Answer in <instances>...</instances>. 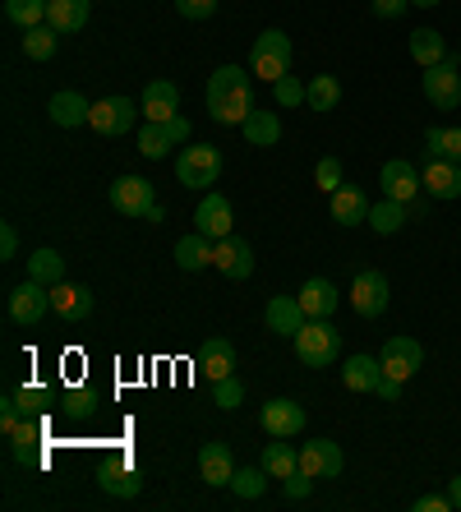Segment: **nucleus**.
Segmentation results:
<instances>
[{"label":"nucleus","mask_w":461,"mask_h":512,"mask_svg":"<svg viewBox=\"0 0 461 512\" xmlns=\"http://www.w3.org/2000/svg\"><path fill=\"white\" fill-rule=\"evenodd\" d=\"M254 111L259 107H254V93H249V70H240V65L213 70V79H208V116L217 125H245Z\"/></svg>","instance_id":"nucleus-1"},{"label":"nucleus","mask_w":461,"mask_h":512,"mask_svg":"<svg viewBox=\"0 0 461 512\" xmlns=\"http://www.w3.org/2000/svg\"><path fill=\"white\" fill-rule=\"evenodd\" d=\"M291 342H296L300 365H309V370H328V365H337V356H342V333H337L328 319H309Z\"/></svg>","instance_id":"nucleus-2"},{"label":"nucleus","mask_w":461,"mask_h":512,"mask_svg":"<svg viewBox=\"0 0 461 512\" xmlns=\"http://www.w3.org/2000/svg\"><path fill=\"white\" fill-rule=\"evenodd\" d=\"M249 65H254V74L268 79V84L286 79V74H291V37H286L282 28L259 33V42H254V51H249Z\"/></svg>","instance_id":"nucleus-3"},{"label":"nucleus","mask_w":461,"mask_h":512,"mask_svg":"<svg viewBox=\"0 0 461 512\" xmlns=\"http://www.w3.org/2000/svg\"><path fill=\"white\" fill-rule=\"evenodd\" d=\"M176 176H180V185H190V190H208V185H217V176H222V153H217L213 143H194V148H185V153L176 157Z\"/></svg>","instance_id":"nucleus-4"},{"label":"nucleus","mask_w":461,"mask_h":512,"mask_svg":"<svg viewBox=\"0 0 461 512\" xmlns=\"http://www.w3.org/2000/svg\"><path fill=\"white\" fill-rule=\"evenodd\" d=\"M388 300H392V286H388V277H383L379 268L355 273V282H351V310L360 314V319H379V314L388 310Z\"/></svg>","instance_id":"nucleus-5"},{"label":"nucleus","mask_w":461,"mask_h":512,"mask_svg":"<svg viewBox=\"0 0 461 512\" xmlns=\"http://www.w3.org/2000/svg\"><path fill=\"white\" fill-rule=\"evenodd\" d=\"M420 84H425V97L438 111H457L461 107V65L452 56L438 60V65H429Z\"/></svg>","instance_id":"nucleus-6"},{"label":"nucleus","mask_w":461,"mask_h":512,"mask_svg":"<svg viewBox=\"0 0 461 512\" xmlns=\"http://www.w3.org/2000/svg\"><path fill=\"white\" fill-rule=\"evenodd\" d=\"M379 360H383V374H388V379L406 383L420 365H425V346L415 342V337H388L383 351H379Z\"/></svg>","instance_id":"nucleus-7"},{"label":"nucleus","mask_w":461,"mask_h":512,"mask_svg":"<svg viewBox=\"0 0 461 512\" xmlns=\"http://www.w3.org/2000/svg\"><path fill=\"white\" fill-rule=\"evenodd\" d=\"M111 208L116 213H125V217H148L157 208V199H153V180H143V176H120L116 185H111Z\"/></svg>","instance_id":"nucleus-8"},{"label":"nucleus","mask_w":461,"mask_h":512,"mask_svg":"<svg viewBox=\"0 0 461 512\" xmlns=\"http://www.w3.org/2000/svg\"><path fill=\"white\" fill-rule=\"evenodd\" d=\"M342 466H346V457H342V448L332 439H309V443H300V471L305 476H314V480H337L342 476Z\"/></svg>","instance_id":"nucleus-9"},{"label":"nucleus","mask_w":461,"mask_h":512,"mask_svg":"<svg viewBox=\"0 0 461 512\" xmlns=\"http://www.w3.org/2000/svg\"><path fill=\"white\" fill-rule=\"evenodd\" d=\"M134 116H139V107H134L130 97H102V102H93V125L97 134H107V139H116V134H130L134 130Z\"/></svg>","instance_id":"nucleus-10"},{"label":"nucleus","mask_w":461,"mask_h":512,"mask_svg":"<svg viewBox=\"0 0 461 512\" xmlns=\"http://www.w3.org/2000/svg\"><path fill=\"white\" fill-rule=\"evenodd\" d=\"M213 268L231 282H245L254 273V250H249V240L240 236H226V240H213Z\"/></svg>","instance_id":"nucleus-11"},{"label":"nucleus","mask_w":461,"mask_h":512,"mask_svg":"<svg viewBox=\"0 0 461 512\" xmlns=\"http://www.w3.org/2000/svg\"><path fill=\"white\" fill-rule=\"evenodd\" d=\"M379 185H383V194H388V199H397V203H415V194L425 190L420 171H415L406 157H392V162H383Z\"/></svg>","instance_id":"nucleus-12"},{"label":"nucleus","mask_w":461,"mask_h":512,"mask_svg":"<svg viewBox=\"0 0 461 512\" xmlns=\"http://www.w3.org/2000/svg\"><path fill=\"white\" fill-rule=\"evenodd\" d=\"M51 310V286H42V282H33V277H28V282H19L10 291V319L14 323H37L42 319V314Z\"/></svg>","instance_id":"nucleus-13"},{"label":"nucleus","mask_w":461,"mask_h":512,"mask_svg":"<svg viewBox=\"0 0 461 512\" xmlns=\"http://www.w3.org/2000/svg\"><path fill=\"white\" fill-rule=\"evenodd\" d=\"M263 429L272 439H296L305 429V406L291 397H272V402H263Z\"/></svg>","instance_id":"nucleus-14"},{"label":"nucleus","mask_w":461,"mask_h":512,"mask_svg":"<svg viewBox=\"0 0 461 512\" xmlns=\"http://www.w3.org/2000/svg\"><path fill=\"white\" fill-rule=\"evenodd\" d=\"M194 231L208 240H226L231 236V203H226V194H203L199 208H194Z\"/></svg>","instance_id":"nucleus-15"},{"label":"nucleus","mask_w":461,"mask_h":512,"mask_svg":"<svg viewBox=\"0 0 461 512\" xmlns=\"http://www.w3.org/2000/svg\"><path fill=\"white\" fill-rule=\"evenodd\" d=\"M97 485L107 489L111 499H134V494L143 489V476H139V466H134L130 457H116V462L97 466Z\"/></svg>","instance_id":"nucleus-16"},{"label":"nucleus","mask_w":461,"mask_h":512,"mask_svg":"<svg viewBox=\"0 0 461 512\" xmlns=\"http://www.w3.org/2000/svg\"><path fill=\"white\" fill-rule=\"evenodd\" d=\"M263 323H268V333H277V337H296L309 323V314L300 310L296 296H272L268 310H263Z\"/></svg>","instance_id":"nucleus-17"},{"label":"nucleus","mask_w":461,"mask_h":512,"mask_svg":"<svg viewBox=\"0 0 461 512\" xmlns=\"http://www.w3.org/2000/svg\"><path fill=\"white\" fill-rule=\"evenodd\" d=\"M369 208H374V203L365 199L360 185H342V190H332V203H328V213H332L337 227H360V222H369Z\"/></svg>","instance_id":"nucleus-18"},{"label":"nucleus","mask_w":461,"mask_h":512,"mask_svg":"<svg viewBox=\"0 0 461 512\" xmlns=\"http://www.w3.org/2000/svg\"><path fill=\"white\" fill-rule=\"evenodd\" d=\"M300 310L309 314V319H332V310L342 305V291L328 282V277H309L305 286H300Z\"/></svg>","instance_id":"nucleus-19"},{"label":"nucleus","mask_w":461,"mask_h":512,"mask_svg":"<svg viewBox=\"0 0 461 512\" xmlns=\"http://www.w3.org/2000/svg\"><path fill=\"white\" fill-rule=\"evenodd\" d=\"M51 310L60 314V319H88L93 314V291L83 282H56L51 286Z\"/></svg>","instance_id":"nucleus-20"},{"label":"nucleus","mask_w":461,"mask_h":512,"mask_svg":"<svg viewBox=\"0 0 461 512\" xmlns=\"http://www.w3.org/2000/svg\"><path fill=\"white\" fill-rule=\"evenodd\" d=\"M420 180H425V194H434L443 203L461 194V167L448 162V157H429V167L420 171Z\"/></svg>","instance_id":"nucleus-21"},{"label":"nucleus","mask_w":461,"mask_h":512,"mask_svg":"<svg viewBox=\"0 0 461 512\" xmlns=\"http://www.w3.org/2000/svg\"><path fill=\"white\" fill-rule=\"evenodd\" d=\"M342 383L351 388V393H379V383H383V360L379 356H351L342 365Z\"/></svg>","instance_id":"nucleus-22"},{"label":"nucleus","mask_w":461,"mask_h":512,"mask_svg":"<svg viewBox=\"0 0 461 512\" xmlns=\"http://www.w3.org/2000/svg\"><path fill=\"white\" fill-rule=\"evenodd\" d=\"M199 370H203V379H208V383L231 379V374H236V346L226 342V337H213V342H203Z\"/></svg>","instance_id":"nucleus-23"},{"label":"nucleus","mask_w":461,"mask_h":512,"mask_svg":"<svg viewBox=\"0 0 461 512\" xmlns=\"http://www.w3.org/2000/svg\"><path fill=\"white\" fill-rule=\"evenodd\" d=\"M199 476L208 480L213 489L231 485V476H236V462H231V448H226V443H203V448H199Z\"/></svg>","instance_id":"nucleus-24"},{"label":"nucleus","mask_w":461,"mask_h":512,"mask_svg":"<svg viewBox=\"0 0 461 512\" xmlns=\"http://www.w3.org/2000/svg\"><path fill=\"white\" fill-rule=\"evenodd\" d=\"M10 453L19 466H42V416H28L10 434Z\"/></svg>","instance_id":"nucleus-25"},{"label":"nucleus","mask_w":461,"mask_h":512,"mask_svg":"<svg viewBox=\"0 0 461 512\" xmlns=\"http://www.w3.org/2000/svg\"><path fill=\"white\" fill-rule=\"evenodd\" d=\"M143 116L148 120H176L180 116V88L166 84V79H153L143 88Z\"/></svg>","instance_id":"nucleus-26"},{"label":"nucleus","mask_w":461,"mask_h":512,"mask_svg":"<svg viewBox=\"0 0 461 512\" xmlns=\"http://www.w3.org/2000/svg\"><path fill=\"white\" fill-rule=\"evenodd\" d=\"M93 14V0H47V24L56 28L60 37L65 33H79Z\"/></svg>","instance_id":"nucleus-27"},{"label":"nucleus","mask_w":461,"mask_h":512,"mask_svg":"<svg viewBox=\"0 0 461 512\" xmlns=\"http://www.w3.org/2000/svg\"><path fill=\"white\" fill-rule=\"evenodd\" d=\"M47 111H51V120H56L60 130H79V125H88V120H93V102H83V97L70 93V88L51 97Z\"/></svg>","instance_id":"nucleus-28"},{"label":"nucleus","mask_w":461,"mask_h":512,"mask_svg":"<svg viewBox=\"0 0 461 512\" xmlns=\"http://www.w3.org/2000/svg\"><path fill=\"white\" fill-rule=\"evenodd\" d=\"M240 130H245L249 148H272V143L282 139V120H277V111H254Z\"/></svg>","instance_id":"nucleus-29"},{"label":"nucleus","mask_w":461,"mask_h":512,"mask_svg":"<svg viewBox=\"0 0 461 512\" xmlns=\"http://www.w3.org/2000/svg\"><path fill=\"white\" fill-rule=\"evenodd\" d=\"M176 263L185 268V273H199V268H208V263H213V240L199 236V231H194V236H180L176 240Z\"/></svg>","instance_id":"nucleus-30"},{"label":"nucleus","mask_w":461,"mask_h":512,"mask_svg":"<svg viewBox=\"0 0 461 512\" xmlns=\"http://www.w3.org/2000/svg\"><path fill=\"white\" fill-rule=\"evenodd\" d=\"M259 466L268 471L272 480H286L291 471H300V453H296V448H291L286 439H272L268 448H263V462H259Z\"/></svg>","instance_id":"nucleus-31"},{"label":"nucleus","mask_w":461,"mask_h":512,"mask_svg":"<svg viewBox=\"0 0 461 512\" xmlns=\"http://www.w3.org/2000/svg\"><path fill=\"white\" fill-rule=\"evenodd\" d=\"M337 102H342V84H337L332 74H314V79L305 84V107L309 111H332Z\"/></svg>","instance_id":"nucleus-32"},{"label":"nucleus","mask_w":461,"mask_h":512,"mask_svg":"<svg viewBox=\"0 0 461 512\" xmlns=\"http://www.w3.org/2000/svg\"><path fill=\"white\" fill-rule=\"evenodd\" d=\"M171 148H176V139H171V130H166V120H148V125L139 130V153L148 157V162H162Z\"/></svg>","instance_id":"nucleus-33"},{"label":"nucleus","mask_w":461,"mask_h":512,"mask_svg":"<svg viewBox=\"0 0 461 512\" xmlns=\"http://www.w3.org/2000/svg\"><path fill=\"white\" fill-rule=\"evenodd\" d=\"M406 208L411 203H397V199H383L369 208V227L379 231V236H392V231H402L406 227Z\"/></svg>","instance_id":"nucleus-34"},{"label":"nucleus","mask_w":461,"mask_h":512,"mask_svg":"<svg viewBox=\"0 0 461 512\" xmlns=\"http://www.w3.org/2000/svg\"><path fill=\"white\" fill-rule=\"evenodd\" d=\"M411 56L420 60V65H438V60H448V47H443V33H434V28H415L411 33Z\"/></svg>","instance_id":"nucleus-35"},{"label":"nucleus","mask_w":461,"mask_h":512,"mask_svg":"<svg viewBox=\"0 0 461 512\" xmlns=\"http://www.w3.org/2000/svg\"><path fill=\"white\" fill-rule=\"evenodd\" d=\"M28 277H33V282H42V286L65 282V259H60L56 250H37L33 259H28Z\"/></svg>","instance_id":"nucleus-36"},{"label":"nucleus","mask_w":461,"mask_h":512,"mask_svg":"<svg viewBox=\"0 0 461 512\" xmlns=\"http://www.w3.org/2000/svg\"><path fill=\"white\" fill-rule=\"evenodd\" d=\"M56 42H60V33L51 24L24 28V56L28 60H51V56H56Z\"/></svg>","instance_id":"nucleus-37"},{"label":"nucleus","mask_w":461,"mask_h":512,"mask_svg":"<svg viewBox=\"0 0 461 512\" xmlns=\"http://www.w3.org/2000/svg\"><path fill=\"white\" fill-rule=\"evenodd\" d=\"M5 19L19 28L47 24V0H5Z\"/></svg>","instance_id":"nucleus-38"},{"label":"nucleus","mask_w":461,"mask_h":512,"mask_svg":"<svg viewBox=\"0 0 461 512\" xmlns=\"http://www.w3.org/2000/svg\"><path fill=\"white\" fill-rule=\"evenodd\" d=\"M268 471L263 466H245V471H236L231 476V489H236L240 499H263V489H268Z\"/></svg>","instance_id":"nucleus-39"},{"label":"nucleus","mask_w":461,"mask_h":512,"mask_svg":"<svg viewBox=\"0 0 461 512\" xmlns=\"http://www.w3.org/2000/svg\"><path fill=\"white\" fill-rule=\"evenodd\" d=\"M245 402V383L231 374V379H217L213 383V406H222V411H236V406Z\"/></svg>","instance_id":"nucleus-40"},{"label":"nucleus","mask_w":461,"mask_h":512,"mask_svg":"<svg viewBox=\"0 0 461 512\" xmlns=\"http://www.w3.org/2000/svg\"><path fill=\"white\" fill-rule=\"evenodd\" d=\"M272 97H277V107H305V84H300L296 74H286V79H277L272 84Z\"/></svg>","instance_id":"nucleus-41"},{"label":"nucleus","mask_w":461,"mask_h":512,"mask_svg":"<svg viewBox=\"0 0 461 512\" xmlns=\"http://www.w3.org/2000/svg\"><path fill=\"white\" fill-rule=\"evenodd\" d=\"M93 406H97V397L88 393V388H70L65 402H60V411H65L70 420H83V416H93Z\"/></svg>","instance_id":"nucleus-42"},{"label":"nucleus","mask_w":461,"mask_h":512,"mask_svg":"<svg viewBox=\"0 0 461 512\" xmlns=\"http://www.w3.org/2000/svg\"><path fill=\"white\" fill-rule=\"evenodd\" d=\"M314 185H319V190H342V162H337V157H323L319 167H314Z\"/></svg>","instance_id":"nucleus-43"},{"label":"nucleus","mask_w":461,"mask_h":512,"mask_svg":"<svg viewBox=\"0 0 461 512\" xmlns=\"http://www.w3.org/2000/svg\"><path fill=\"white\" fill-rule=\"evenodd\" d=\"M286 485V499H309V494H314V476H305V471H291V476L282 480Z\"/></svg>","instance_id":"nucleus-44"},{"label":"nucleus","mask_w":461,"mask_h":512,"mask_svg":"<svg viewBox=\"0 0 461 512\" xmlns=\"http://www.w3.org/2000/svg\"><path fill=\"white\" fill-rule=\"evenodd\" d=\"M19 406H24V416H42V411H47V393H42V388H19Z\"/></svg>","instance_id":"nucleus-45"},{"label":"nucleus","mask_w":461,"mask_h":512,"mask_svg":"<svg viewBox=\"0 0 461 512\" xmlns=\"http://www.w3.org/2000/svg\"><path fill=\"white\" fill-rule=\"evenodd\" d=\"M176 10L185 14V19H213L217 0H176Z\"/></svg>","instance_id":"nucleus-46"},{"label":"nucleus","mask_w":461,"mask_h":512,"mask_svg":"<svg viewBox=\"0 0 461 512\" xmlns=\"http://www.w3.org/2000/svg\"><path fill=\"white\" fill-rule=\"evenodd\" d=\"M406 10H411V0H374V14H379V19H402Z\"/></svg>","instance_id":"nucleus-47"},{"label":"nucleus","mask_w":461,"mask_h":512,"mask_svg":"<svg viewBox=\"0 0 461 512\" xmlns=\"http://www.w3.org/2000/svg\"><path fill=\"white\" fill-rule=\"evenodd\" d=\"M14 254H19V231H14L10 222H5V227H0V259L10 263Z\"/></svg>","instance_id":"nucleus-48"},{"label":"nucleus","mask_w":461,"mask_h":512,"mask_svg":"<svg viewBox=\"0 0 461 512\" xmlns=\"http://www.w3.org/2000/svg\"><path fill=\"white\" fill-rule=\"evenodd\" d=\"M420 512H452V499L448 494H425V499H415Z\"/></svg>","instance_id":"nucleus-49"},{"label":"nucleus","mask_w":461,"mask_h":512,"mask_svg":"<svg viewBox=\"0 0 461 512\" xmlns=\"http://www.w3.org/2000/svg\"><path fill=\"white\" fill-rule=\"evenodd\" d=\"M443 157L461 167V130H443Z\"/></svg>","instance_id":"nucleus-50"},{"label":"nucleus","mask_w":461,"mask_h":512,"mask_svg":"<svg viewBox=\"0 0 461 512\" xmlns=\"http://www.w3.org/2000/svg\"><path fill=\"white\" fill-rule=\"evenodd\" d=\"M425 143H429V157H443V125H429Z\"/></svg>","instance_id":"nucleus-51"},{"label":"nucleus","mask_w":461,"mask_h":512,"mask_svg":"<svg viewBox=\"0 0 461 512\" xmlns=\"http://www.w3.org/2000/svg\"><path fill=\"white\" fill-rule=\"evenodd\" d=\"M166 130H171V139H176V143H185V139H190V120H185V116L166 120Z\"/></svg>","instance_id":"nucleus-52"},{"label":"nucleus","mask_w":461,"mask_h":512,"mask_svg":"<svg viewBox=\"0 0 461 512\" xmlns=\"http://www.w3.org/2000/svg\"><path fill=\"white\" fill-rule=\"evenodd\" d=\"M379 397H383V402H397V397H402V383H397V379H388V374H383V383H379Z\"/></svg>","instance_id":"nucleus-53"},{"label":"nucleus","mask_w":461,"mask_h":512,"mask_svg":"<svg viewBox=\"0 0 461 512\" xmlns=\"http://www.w3.org/2000/svg\"><path fill=\"white\" fill-rule=\"evenodd\" d=\"M448 499H452V512H461V476H452V485H448Z\"/></svg>","instance_id":"nucleus-54"},{"label":"nucleus","mask_w":461,"mask_h":512,"mask_svg":"<svg viewBox=\"0 0 461 512\" xmlns=\"http://www.w3.org/2000/svg\"><path fill=\"white\" fill-rule=\"evenodd\" d=\"M415 10H434V5H443V0H411Z\"/></svg>","instance_id":"nucleus-55"}]
</instances>
